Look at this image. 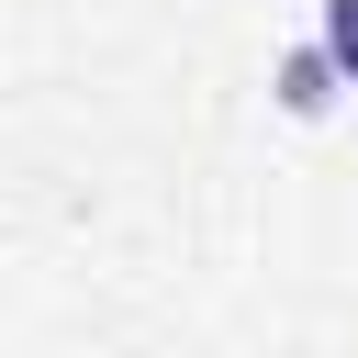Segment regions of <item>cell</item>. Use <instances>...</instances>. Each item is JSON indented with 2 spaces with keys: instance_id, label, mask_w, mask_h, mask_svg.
I'll use <instances>...</instances> for the list:
<instances>
[{
  "instance_id": "1",
  "label": "cell",
  "mask_w": 358,
  "mask_h": 358,
  "mask_svg": "<svg viewBox=\"0 0 358 358\" xmlns=\"http://www.w3.org/2000/svg\"><path fill=\"white\" fill-rule=\"evenodd\" d=\"M268 90H280V112H291V123H324V112H336V90H347V67H336V56H324V34H313V45H291V56H280V78H268Z\"/></svg>"
},
{
  "instance_id": "2",
  "label": "cell",
  "mask_w": 358,
  "mask_h": 358,
  "mask_svg": "<svg viewBox=\"0 0 358 358\" xmlns=\"http://www.w3.org/2000/svg\"><path fill=\"white\" fill-rule=\"evenodd\" d=\"M324 56H336L347 90H358V0H324Z\"/></svg>"
}]
</instances>
